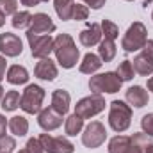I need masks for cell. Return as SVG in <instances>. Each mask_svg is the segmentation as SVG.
<instances>
[{
    "label": "cell",
    "mask_w": 153,
    "mask_h": 153,
    "mask_svg": "<svg viewBox=\"0 0 153 153\" xmlns=\"http://www.w3.org/2000/svg\"><path fill=\"white\" fill-rule=\"evenodd\" d=\"M123 80L116 75V71H107V73H100V75H93L89 80V89L94 94H102V93H109L114 94L121 89Z\"/></svg>",
    "instance_id": "cell-4"
},
{
    "label": "cell",
    "mask_w": 153,
    "mask_h": 153,
    "mask_svg": "<svg viewBox=\"0 0 153 153\" xmlns=\"http://www.w3.org/2000/svg\"><path fill=\"white\" fill-rule=\"evenodd\" d=\"M130 139H132V137H130ZM125 153H144V148H143V146H139V144H135V143L132 141V143H130V146H128V150H126Z\"/></svg>",
    "instance_id": "cell-36"
},
{
    "label": "cell",
    "mask_w": 153,
    "mask_h": 153,
    "mask_svg": "<svg viewBox=\"0 0 153 153\" xmlns=\"http://www.w3.org/2000/svg\"><path fill=\"white\" fill-rule=\"evenodd\" d=\"M0 13L4 16H11L18 13V0H0Z\"/></svg>",
    "instance_id": "cell-29"
},
{
    "label": "cell",
    "mask_w": 153,
    "mask_h": 153,
    "mask_svg": "<svg viewBox=\"0 0 153 153\" xmlns=\"http://www.w3.org/2000/svg\"><path fill=\"white\" fill-rule=\"evenodd\" d=\"M0 52L5 57H18L23 52V43L16 34L4 32L0 34Z\"/></svg>",
    "instance_id": "cell-11"
},
{
    "label": "cell",
    "mask_w": 153,
    "mask_h": 153,
    "mask_svg": "<svg viewBox=\"0 0 153 153\" xmlns=\"http://www.w3.org/2000/svg\"><path fill=\"white\" fill-rule=\"evenodd\" d=\"M132 139L128 135H116L109 141V153H125L128 150Z\"/></svg>",
    "instance_id": "cell-25"
},
{
    "label": "cell",
    "mask_w": 153,
    "mask_h": 153,
    "mask_svg": "<svg viewBox=\"0 0 153 153\" xmlns=\"http://www.w3.org/2000/svg\"><path fill=\"white\" fill-rule=\"evenodd\" d=\"M34 75L38 76V78H41V80L52 82L57 76V66H55V62L50 57L39 59V62L36 64V68H34Z\"/></svg>",
    "instance_id": "cell-14"
},
{
    "label": "cell",
    "mask_w": 153,
    "mask_h": 153,
    "mask_svg": "<svg viewBox=\"0 0 153 153\" xmlns=\"http://www.w3.org/2000/svg\"><path fill=\"white\" fill-rule=\"evenodd\" d=\"M18 153H29V152H27V148H23V150H20Z\"/></svg>",
    "instance_id": "cell-44"
},
{
    "label": "cell",
    "mask_w": 153,
    "mask_h": 153,
    "mask_svg": "<svg viewBox=\"0 0 153 153\" xmlns=\"http://www.w3.org/2000/svg\"><path fill=\"white\" fill-rule=\"evenodd\" d=\"M116 75L119 76L123 82L132 80V78L135 76V70H134V66H132V61H123V62H119V66H117V70H116Z\"/></svg>",
    "instance_id": "cell-27"
},
{
    "label": "cell",
    "mask_w": 153,
    "mask_h": 153,
    "mask_svg": "<svg viewBox=\"0 0 153 153\" xmlns=\"http://www.w3.org/2000/svg\"><path fill=\"white\" fill-rule=\"evenodd\" d=\"M144 153H153V143H150V144L146 146V150H144Z\"/></svg>",
    "instance_id": "cell-41"
},
{
    "label": "cell",
    "mask_w": 153,
    "mask_h": 153,
    "mask_svg": "<svg viewBox=\"0 0 153 153\" xmlns=\"http://www.w3.org/2000/svg\"><path fill=\"white\" fill-rule=\"evenodd\" d=\"M70 103H71V96H70V93L68 91H64V89H55L53 93H52V109L53 111H57L59 114H66L68 112V109H70Z\"/></svg>",
    "instance_id": "cell-16"
},
{
    "label": "cell",
    "mask_w": 153,
    "mask_h": 153,
    "mask_svg": "<svg viewBox=\"0 0 153 153\" xmlns=\"http://www.w3.org/2000/svg\"><path fill=\"white\" fill-rule=\"evenodd\" d=\"M4 23H5V16H4V14H2V13H0V27H2V25H4Z\"/></svg>",
    "instance_id": "cell-42"
},
{
    "label": "cell",
    "mask_w": 153,
    "mask_h": 153,
    "mask_svg": "<svg viewBox=\"0 0 153 153\" xmlns=\"http://www.w3.org/2000/svg\"><path fill=\"white\" fill-rule=\"evenodd\" d=\"M146 41H148L146 27L141 22H134L121 39V48L125 52H137V50H143Z\"/></svg>",
    "instance_id": "cell-3"
},
{
    "label": "cell",
    "mask_w": 153,
    "mask_h": 153,
    "mask_svg": "<svg viewBox=\"0 0 153 153\" xmlns=\"http://www.w3.org/2000/svg\"><path fill=\"white\" fill-rule=\"evenodd\" d=\"M43 100H45V89L41 85L30 84L25 87L22 100H20V109L27 114H39L43 109Z\"/></svg>",
    "instance_id": "cell-5"
},
{
    "label": "cell",
    "mask_w": 153,
    "mask_h": 153,
    "mask_svg": "<svg viewBox=\"0 0 153 153\" xmlns=\"http://www.w3.org/2000/svg\"><path fill=\"white\" fill-rule=\"evenodd\" d=\"M38 123L39 126L46 132H52V130H57L61 125H62V114H59L57 111H53L52 107H46V109H41L38 114Z\"/></svg>",
    "instance_id": "cell-12"
},
{
    "label": "cell",
    "mask_w": 153,
    "mask_h": 153,
    "mask_svg": "<svg viewBox=\"0 0 153 153\" xmlns=\"http://www.w3.org/2000/svg\"><path fill=\"white\" fill-rule=\"evenodd\" d=\"M2 98H4V87H2V84H0V102H2Z\"/></svg>",
    "instance_id": "cell-43"
},
{
    "label": "cell",
    "mask_w": 153,
    "mask_h": 153,
    "mask_svg": "<svg viewBox=\"0 0 153 153\" xmlns=\"http://www.w3.org/2000/svg\"><path fill=\"white\" fill-rule=\"evenodd\" d=\"M100 27H102V36H103V39H111V41H114V39L119 36V29H117V25H116L114 22H111V20H102Z\"/></svg>",
    "instance_id": "cell-28"
},
{
    "label": "cell",
    "mask_w": 153,
    "mask_h": 153,
    "mask_svg": "<svg viewBox=\"0 0 153 153\" xmlns=\"http://www.w3.org/2000/svg\"><path fill=\"white\" fill-rule=\"evenodd\" d=\"M153 0H144V5H148V4H152Z\"/></svg>",
    "instance_id": "cell-45"
},
{
    "label": "cell",
    "mask_w": 153,
    "mask_h": 153,
    "mask_svg": "<svg viewBox=\"0 0 153 153\" xmlns=\"http://www.w3.org/2000/svg\"><path fill=\"white\" fill-rule=\"evenodd\" d=\"M5 78H7V82L13 84V85L27 84V80H29V71H27V68H23V66H20V64H13V66L7 70Z\"/></svg>",
    "instance_id": "cell-18"
},
{
    "label": "cell",
    "mask_w": 153,
    "mask_h": 153,
    "mask_svg": "<svg viewBox=\"0 0 153 153\" xmlns=\"http://www.w3.org/2000/svg\"><path fill=\"white\" fill-rule=\"evenodd\" d=\"M102 111H105V98L102 94H94V93L82 98L75 105V114L80 116L82 119H91L96 114H100Z\"/></svg>",
    "instance_id": "cell-6"
},
{
    "label": "cell",
    "mask_w": 153,
    "mask_h": 153,
    "mask_svg": "<svg viewBox=\"0 0 153 153\" xmlns=\"http://www.w3.org/2000/svg\"><path fill=\"white\" fill-rule=\"evenodd\" d=\"M53 53L57 62L66 70L75 68L80 59V50L76 48L75 41L70 34H59L53 39Z\"/></svg>",
    "instance_id": "cell-1"
},
{
    "label": "cell",
    "mask_w": 153,
    "mask_h": 153,
    "mask_svg": "<svg viewBox=\"0 0 153 153\" xmlns=\"http://www.w3.org/2000/svg\"><path fill=\"white\" fill-rule=\"evenodd\" d=\"M132 66H134L135 73H139L141 76H150L153 73V61L148 59L146 55H143V53H139L132 61Z\"/></svg>",
    "instance_id": "cell-19"
},
{
    "label": "cell",
    "mask_w": 153,
    "mask_h": 153,
    "mask_svg": "<svg viewBox=\"0 0 153 153\" xmlns=\"http://www.w3.org/2000/svg\"><path fill=\"white\" fill-rule=\"evenodd\" d=\"M82 2H84L87 7H91V9H102L107 0H82Z\"/></svg>",
    "instance_id": "cell-35"
},
{
    "label": "cell",
    "mask_w": 153,
    "mask_h": 153,
    "mask_svg": "<svg viewBox=\"0 0 153 153\" xmlns=\"http://www.w3.org/2000/svg\"><path fill=\"white\" fill-rule=\"evenodd\" d=\"M9 130L16 137H23L29 132V121L25 116H14L9 119Z\"/></svg>",
    "instance_id": "cell-20"
},
{
    "label": "cell",
    "mask_w": 153,
    "mask_h": 153,
    "mask_svg": "<svg viewBox=\"0 0 153 153\" xmlns=\"http://www.w3.org/2000/svg\"><path fill=\"white\" fill-rule=\"evenodd\" d=\"M20 2H22V5H27V7H34V5L41 4V0H20Z\"/></svg>",
    "instance_id": "cell-39"
},
{
    "label": "cell",
    "mask_w": 153,
    "mask_h": 153,
    "mask_svg": "<svg viewBox=\"0 0 153 153\" xmlns=\"http://www.w3.org/2000/svg\"><path fill=\"white\" fill-rule=\"evenodd\" d=\"M82 130H84V119L80 116H76L73 112L70 117H66V121H64V132H66V135H76Z\"/></svg>",
    "instance_id": "cell-23"
},
{
    "label": "cell",
    "mask_w": 153,
    "mask_h": 153,
    "mask_svg": "<svg viewBox=\"0 0 153 153\" xmlns=\"http://www.w3.org/2000/svg\"><path fill=\"white\" fill-rule=\"evenodd\" d=\"M102 64H103V61L100 59V55H96V53H85L84 59H82V62H80V66H78V70H80V73L93 75V73H96L102 68Z\"/></svg>",
    "instance_id": "cell-17"
},
{
    "label": "cell",
    "mask_w": 153,
    "mask_h": 153,
    "mask_svg": "<svg viewBox=\"0 0 153 153\" xmlns=\"http://www.w3.org/2000/svg\"><path fill=\"white\" fill-rule=\"evenodd\" d=\"M55 30V23L52 22V18L45 13H38L32 18L30 27L27 29V36H45V34H52Z\"/></svg>",
    "instance_id": "cell-10"
},
{
    "label": "cell",
    "mask_w": 153,
    "mask_h": 153,
    "mask_svg": "<svg viewBox=\"0 0 153 153\" xmlns=\"http://www.w3.org/2000/svg\"><path fill=\"white\" fill-rule=\"evenodd\" d=\"M32 18H34V14H30L29 11H20V13H14V14H13L11 23H13L14 29L23 30V29H29V27H30Z\"/></svg>",
    "instance_id": "cell-26"
},
{
    "label": "cell",
    "mask_w": 153,
    "mask_h": 153,
    "mask_svg": "<svg viewBox=\"0 0 153 153\" xmlns=\"http://www.w3.org/2000/svg\"><path fill=\"white\" fill-rule=\"evenodd\" d=\"M87 16H89V7H87V5H84V4H75V5H73L71 20L84 22V20H87Z\"/></svg>",
    "instance_id": "cell-30"
},
{
    "label": "cell",
    "mask_w": 153,
    "mask_h": 153,
    "mask_svg": "<svg viewBox=\"0 0 153 153\" xmlns=\"http://www.w3.org/2000/svg\"><path fill=\"white\" fill-rule=\"evenodd\" d=\"M78 38H80V43L87 48H91L94 45H100V41L103 38L102 36V27L98 23H91V25H87V29H84L80 32Z\"/></svg>",
    "instance_id": "cell-15"
},
{
    "label": "cell",
    "mask_w": 153,
    "mask_h": 153,
    "mask_svg": "<svg viewBox=\"0 0 153 153\" xmlns=\"http://www.w3.org/2000/svg\"><path fill=\"white\" fill-rule=\"evenodd\" d=\"M29 45H30V52L32 57L36 59H46L52 52H53V39L50 34L45 36H27Z\"/></svg>",
    "instance_id": "cell-9"
},
{
    "label": "cell",
    "mask_w": 153,
    "mask_h": 153,
    "mask_svg": "<svg viewBox=\"0 0 153 153\" xmlns=\"http://www.w3.org/2000/svg\"><path fill=\"white\" fill-rule=\"evenodd\" d=\"M107 139V130L103 126V123L100 121H91L85 128H84V134H82V143L84 146L87 148H98L105 143Z\"/></svg>",
    "instance_id": "cell-7"
},
{
    "label": "cell",
    "mask_w": 153,
    "mask_h": 153,
    "mask_svg": "<svg viewBox=\"0 0 153 153\" xmlns=\"http://www.w3.org/2000/svg\"><path fill=\"white\" fill-rule=\"evenodd\" d=\"M5 68H7V61H5V57L0 55V80L5 76Z\"/></svg>",
    "instance_id": "cell-38"
},
{
    "label": "cell",
    "mask_w": 153,
    "mask_h": 153,
    "mask_svg": "<svg viewBox=\"0 0 153 153\" xmlns=\"http://www.w3.org/2000/svg\"><path fill=\"white\" fill-rule=\"evenodd\" d=\"M98 55L103 62H111L116 57V43L111 39H102L98 45Z\"/></svg>",
    "instance_id": "cell-22"
},
{
    "label": "cell",
    "mask_w": 153,
    "mask_h": 153,
    "mask_svg": "<svg viewBox=\"0 0 153 153\" xmlns=\"http://www.w3.org/2000/svg\"><path fill=\"white\" fill-rule=\"evenodd\" d=\"M45 153H73L75 146L73 143H70L66 137H53L50 134H41L38 137Z\"/></svg>",
    "instance_id": "cell-8"
},
{
    "label": "cell",
    "mask_w": 153,
    "mask_h": 153,
    "mask_svg": "<svg viewBox=\"0 0 153 153\" xmlns=\"http://www.w3.org/2000/svg\"><path fill=\"white\" fill-rule=\"evenodd\" d=\"M143 55H146L148 59H152L153 61V39H150V41H146V45L143 46V52H141Z\"/></svg>",
    "instance_id": "cell-34"
},
{
    "label": "cell",
    "mask_w": 153,
    "mask_h": 153,
    "mask_svg": "<svg viewBox=\"0 0 153 153\" xmlns=\"http://www.w3.org/2000/svg\"><path fill=\"white\" fill-rule=\"evenodd\" d=\"M152 20H153V13H152Z\"/></svg>",
    "instance_id": "cell-47"
},
{
    "label": "cell",
    "mask_w": 153,
    "mask_h": 153,
    "mask_svg": "<svg viewBox=\"0 0 153 153\" xmlns=\"http://www.w3.org/2000/svg\"><path fill=\"white\" fill-rule=\"evenodd\" d=\"M9 128V121L5 119V116L0 114V137L2 135H5V130Z\"/></svg>",
    "instance_id": "cell-37"
},
{
    "label": "cell",
    "mask_w": 153,
    "mask_h": 153,
    "mask_svg": "<svg viewBox=\"0 0 153 153\" xmlns=\"http://www.w3.org/2000/svg\"><path fill=\"white\" fill-rule=\"evenodd\" d=\"M16 148V141L11 135H2L0 137V153H13Z\"/></svg>",
    "instance_id": "cell-31"
},
{
    "label": "cell",
    "mask_w": 153,
    "mask_h": 153,
    "mask_svg": "<svg viewBox=\"0 0 153 153\" xmlns=\"http://www.w3.org/2000/svg\"><path fill=\"white\" fill-rule=\"evenodd\" d=\"M125 98H126V102H128L130 105H134L135 109H143L144 105H148V100H150L148 91H146L144 87H141V85H132V87H128L126 93H125Z\"/></svg>",
    "instance_id": "cell-13"
},
{
    "label": "cell",
    "mask_w": 153,
    "mask_h": 153,
    "mask_svg": "<svg viewBox=\"0 0 153 153\" xmlns=\"http://www.w3.org/2000/svg\"><path fill=\"white\" fill-rule=\"evenodd\" d=\"M73 5H75V2H73V0H53L55 13H57V16H59L62 22H68V20H71Z\"/></svg>",
    "instance_id": "cell-21"
},
{
    "label": "cell",
    "mask_w": 153,
    "mask_h": 153,
    "mask_svg": "<svg viewBox=\"0 0 153 153\" xmlns=\"http://www.w3.org/2000/svg\"><path fill=\"white\" fill-rule=\"evenodd\" d=\"M126 2H132V0H126Z\"/></svg>",
    "instance_id": "cell-48"
},
{
    "label": "cell",
    "mask_w": 153,
    "mask_h": 153,
    "mask_svg": "<svg viewBox=\"0 0 153 153\" xmlns=\"http://www.w3.org/2000/svg\"><path fill=\"white\" fill-rule=\"evenodd\" d=\"M41 2H48V0H41Z\"/></svg>",
    "instance_id": "cell-46"
},
{
    "label": "cell",
    "mask_w": 153,
    "mask_h": 153,
    "mask_svg": "<svg viewBox=\"0 0 153 153\" xmlns=\"http://www.w3.org/2000/svg\"><path fill=\"white\" fill-rule=\"evenodd\" d=\"M141 126H143V132H144L146 135L153 137V112L143 116V119H141Z\"/></svg>",
    "instance_id": "cell-32"
},
{
    "label": "cell",
    "mask_w": 153,
    "mask_h": 153,
    "mask_svg": "<svg viewBox=\"0 0 153 153\" xmlns=\"http://www.w3.org/2000/svg\"><path fill=\"white\" fill-rule=\"evenodd\" d=\"M148 91H152V93H153V76L148 78Z\"/></svg>",
    "instance_id": "cell-40"
},
{
    "label": "cell",
    "mask_w": 153,
    "mask_h": 153,
    "mask_svg": "<svg viewBox=\"0 0 153 153\" xmlns=\"http://www.w3.org/2000/svg\"><path fill=\"white\" fill-rule=\"evenodd\" d=\"M20 100H22V96H20L18 91H7L0 103H2V109L5 112H13V111H16L20 107Z\"/></svg>",
    "instance_id": "cell-24"
},
{
    "label": "cell",
    "mask_w": 153,
    "mask_h": 153,
    "mask_svg": "<svg viewBox=\"0 0 153 153\" xmlns=\"http://www.w3.org/2000/svg\"><path fill=\"white\" fill-rule=\"evenodd\" d=\"M130 123H132V109H130V105H126L121 100H114L111 103V111H109V125H111V128L117 134H121V132L128 130Z\"/></svg>",
    "instance_id": "cell-2"
},
{
    "label": "cell",
    "mask_w": 153,
    "mask_h": 153,
    "mask_svg": "<svg viewBox=\"0 0 153 153\" xmlns=\"http://www.w3.org/2000/svg\"><path fill=\"white\" fill-rule=\"evenodd\" d=\"M25 148H27V152H29V153H45V150H43V146H41V143H39L38 137L29 139Z\"/></svg>",
    "instance_id": "cell-33"
}]
</instances>
